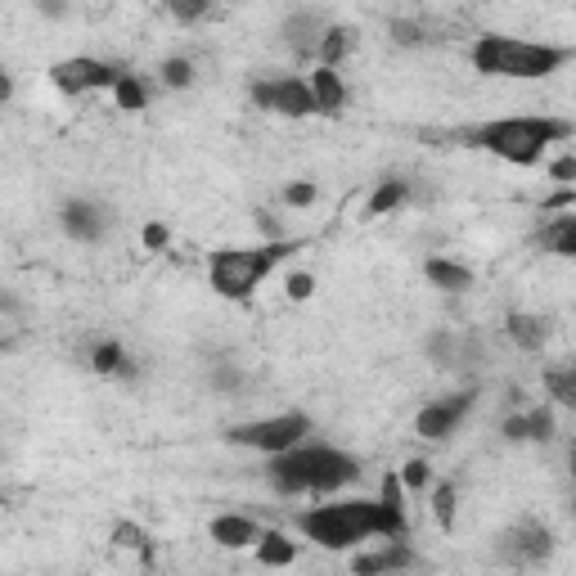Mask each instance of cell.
I'll return each instance as SVG.
<instances>
[{"mask_svg": "<svg viewBox=\"0 0 576 576\" xmlns=\"http://www.w3.org/2000/svg\"><path fill=\"white\" fill-rule=\"evenodd\" d=\"M315 198H320V189H315L311 180H293V185L284 189V203H288V207H311Z\"/></svg>", "mask_w": 576, "mask_h": 576, "instance_id": "e575fe53", "label": "cell"}, {"mask_svg": "<svg viewBox=\"0 0 576 576\" xmlns=\"http://www.w3.org/2000/svg\"><path fill=\"white\" fill-rule=\"evenodd\" d=\"M36 14H41V18H68L72 0H36Z\"/></svg>", "mask_w": 576, "mask_h": 576, "instance_id": "ab89813d", "label": "cell"}, {"mask_svg": "<svg viewBox=\"0 0 576 576\" xmlns=\"http://www.w3.org/2000/svg\"><path fill=\"white\" fill-rule=\"evenodd\" d=\"M252 104L266 108V113H279V117H311L320 113L315 104V90L306 77H261L248 86Z\"/></svg>", "mask_w": 576, "mask_h": 576, "instance_id": "ba28073f", "label": "cell"}, {"mask_svg": "<svg viewBox=\"0 0 576 576\" xmlns=\"http://www.w3.org/2000/svg\"><path fill=\"white\" fill-rule=\"evenodd\" d=\"M554 437H558L554 410H545V405H536V410H527V441H554Z\"/></svg>", "mask_w": 576, "mask_h": 576, "instance_id": "1f68e13d", "label": "cell"}, {"mask_svg": "<svg viewBox=\"0 0 576 576\" xmlns=\"http://www.w3.org/2000/svg\"><path fill=\"white\" fill-rule=\"evenodd\" d=\"M356 477H360L356 455H347L338 446H311V441L279 450L266 464V482L279 495H333L342 486H351Z\"/></svg>", "mask_w": 576, "mask_h": 576, "instance_id": "3957f363", "label": "cell"}, {"mask_svg": "<svg viewBox=\"0 0 576 576\" xmlns=\"http://www.w3.org/2000/svg\"><path fill=\"white\" fill-rule=\"evenodd\" d=\"M423 275H428V284L441 288V293H468V288L477 284L473 270L459 266V261H450V257H428L423 261Z\"/></svg>", "mask_w": 576, "mask_h": 576, "instance_id": "2e32d148", "label": "cell"}, {"mask_svg": "<svg viewBox=\"0 0 576 576\" xmlns=\"http://www.w3.org/2000/svg\"><path fill=\"white\" fill-rule=\"evenodd\" d=\"M558 207H576V189H572V185H563L558 194L545 198V212H558Z\"/></svg>", "mask_w": 576, "mask_h": 576, "instance_id": "60d3db41", "label": "cell"}, {"mask_svg": "<svg viewBox=\"0 0 576 576\" xmlns=\"http://www.w3.org/2000/svg\"><path fill=\"white\" fill-rule=\"evenodd\" d=\"M392 41L405 45V50H419V45H428V27L419 23V18H392Z\"/></svg>", "mask_w": 576, "mask_h": 576, "instance_id": "4dcf8cb0", "label": "cell"}, {"mask_svg": "<svg viewBox=\"0 0 576 576\" xmlns=\"http://www.w3.org/2000/svg\"><path fill=\"white\" fill-rule=\"evenodd\" d=\"M297 248H302L297 239H266V243H252V248H221L207 261V284H212L216 297H225V302H248Z\"/></svg>", "mask_w": 576, "mask_h": 576, "instance_id": "5b68a950", "label": "cell"}, {"mask_svg": "<svg viewBox=\"0 0 576 576\" xmlns=\"http://www.w3.org/2000/svg\"><path fill=\"white\" fill-rule=\"evenodd\" d=\"M549 180H558V185H576V153H563V158L549 162Z\"/></svg>", "mask_w": 576, "mask_h": 576, "instance_id": "d590c367", "label": "cell"}, {"mask_svg": "<svg viewBox=\"0 0 576 576\" xmlns=\"http://www.w3.org/2000/svg\"><path fill=\"white\" fill-rule=\"evenodd\" d=\"M473 68L482 77H504V81H545L554 77L558 68L576 59L572 50L563 45H545V41H522V36H500V32H486L473 41L468 50Z\"/></svg>", "mask_w": 576, "mask_h": 576, "instance_id": "277c9868", "label": "cell"}, {"mask_svg": "<svg viewBox=\"0 0 576 576\" xmlns=\"http://www.w3.org/2000/svg\"><path fill=\"white\" fill-rule=\"evenodd\" d=\"M545 396H554L558 405L576 410V365L572 369H545Z\"/></svg>", "mask_w": 576, "mask_h": 576, "instance_id": "83f0119b", "label": "cell"}, {"mask_svg": "<svg viewBox=\"0 0 576 576\" xmlns=\"http://www.w3.org/2000/svg\"><path fill=\"white\" fill-rule=\"evenodd\" d=\"M500 554L518 567H531V563H545L554 554V531L545 522H518L500 536Z\"/></svg>", "mask_w": 576, "mask_h": 576, "instance_id": "30bf717a", "label": "cell"}, {"mask_svg": "<svg viewBox=\"0 0 576 576\" xmlns=\"http://www.w3.org/2000/svg\"><path fill=\"white\" fill-rule=\"evenodd\" d=\"M567 473H572V482H576V446H572V455H567Z\"/></svg>", "mask_w": 576, "mask_h": 576, "instance_id": "b9f144b4", "label": "cell"}, {"mask_svg": "<svg viewBox=\"0 0 576 576\" xmlns=\"http://www.w3.org/2000/svg\"><path fill=\"white\" fill-rule=\"evenodd\" d=\"M158 77H162V86H167V90H189V86H194V63H189L185 54H171V59H162Z\"/></svg>", "mask_w": 576, "mask_h": 576, "instance_id": "f1b7e54d", "label": "cell"}, {"mask_svg": "<svg viewBox=\"0 0 576 576\" xmlns=\"http://www.w3.org/2000/svg\"><path fill=\"white\" fill-rule=\"evenodd\" d=\"M401 482H405V491H428V486H432V464H428V459H405Z\"/></svg>", "mask_w": 576, "mask_h": 576, "instance_id": "d6a6232c", "label": "cell"}, {"mask_svg": "<svg viewBox=\"0 0 576 576\" xmlns=\"http://www.w3.org/2000/svg\"><path fill=\"white\" fill-rule=\"evenodd\" d=\"M162 9H167L180 27H198V23H207V18L221 14L216 0H162Z\"/></svg>", "mask_w": 576, "mask_h": 576, "instance_id": "603a6c76", "label": "cell"}, {"mask_svg": "<svg viewBox=\"0 0 576 576\" xmlns=\"http://www.w3.org/2000/svg\"><path fill=\"white\" fill-rule=\"evenodd\" d=\"M419 554L410 549V540H387L374 554H356L351 558V572L356 576H378V572H401V567H414Z\"/></svg>", "mask_w": 576, "mask_h": 576, "instance_id": "4fadbf2b", "label": "cell"}, {"mask_svg": "<svg viewBox=\"0 0 576 576\" xmlns=\"http://www.w3.org/2000/svg\"><path fill=\"white\" fill-rule=\"evenodd\" d=\"M297 531L315 540L320 549H351L360 540H410V518L405 504L387 500H338V504H315L297 513Z\"/></svg>", "mask_w": 576, "mask_h": 576, "instance_id": "6da1fadb", "label": "cell"}, {"mask_svg": "<svg viewBox=\"0 0 576 576\" xmlns=\"http://www.w3.org/2000/svg\"><path fill=\"white\" fill-rule=\"evenodd\" d=\"M351 41H356V32L342 23H329L320 36V50H315V63H324V68H342V59L351 54Z\"/></svg>", "mask_w": 576, "mask_h": 576, "instance_id": "44dd1931", "label": "cell"}, {"mask_svg": "<svg viewBox=\"0 0 576 576\" xmlns=\"http://www.w3.org/2000/svg\"><path fill=\"white\" fill-rule=\"evenodd\" d=\"M405 203H410V180H405V176H383L374 185V194H369L365 216H387V212H396V207H405Z\"/></svg>", "mask_w": 576, "mask_h": 576, "instance_id": "ffe728a7", "label": "cell"}, {"mask_svg": "<svg viewBox=\"0 0 576 576\" xmlns=\"http://www.w3.org/2000/svg\"><path fill=\"white\" fill-rule=\"evenodd\" d=\"M455 509H459L455 482H437V486H432V518H437L441 531H455Z\"/></svg>", "mask_w": 576, "mask_h": 576, "instance_id": "4316f807", "label": "cell"}, {"mask_svg": "<svg viewBox=\"0 0 576 576\" xmlns=\"http://www.w3.org/2000/svg\"><path fill=\"white\" fill-rule=\"evenodd\" d=\"M126 77L122 63H104V59H90V54H72V59H59L50 68V81L54 90H63L68 99H81V95H95V90H108Z\"/></svg>", "mask_w": 576, "mask_h": 576, "instance_id": "52a82bcc", "label": "cell"}, {"mask_svg": "<svg viewBox=\"0 0 576 576\" xmlns=\"http://www.w3.org/2000/svg\"><path fill=\"white\" fill-rule=\"evenodd\" d=\"M504 333H509V342L518 351H540L549 342V324L540 320V315H531V311L504 315Z\"/></svg>", "mask_w": 576, "mask_h": 576, "instance_id": "ac0fdd59", "label": "cell"}, {"mask_svg": "<svg viewBox=\"0 0 576 576\" xmlns=\"http://www.w3.org/2000/svg\"><path fill=\"white\" fill-rule=\"evenodd\" d=\"M572 135H576V122H567V117L518 113V117H491V122L464 126V131H455V140L468 144V149L491 153V158H504L509 167H536L549 144H563Z\"/></svg>", "mask_w": 576, "mask_h": 576, "instance_id": "7a4b0ae2", "label": "cell"}, {"mask_svg": "<svg viewBox=\"0 0 576 576\" xmlns=\"http://www.w3.org/2000/svg\"><path fill=\"white\" fill-rule=\"evenodd\" d=\"M477 405V387H464V392H450V396H437V401H428L419 410V419H414V432H419L423 441H446L450 432L459 428V423L473 414Z\"/></svg>", "mask_w": 576, "mask_h": 576, "instance_id": "9c48e42d", "label": "cell"}, {"mask_svg": "<svg viewBox=\"0 0 576 576\" xmlns=\"http://www.w3.org/2000/svg\"><path fill=\"white\" fill-rule=\"evenodd\" d=\"M536 243L545 252H554V257H576V207L567 216H554V221L540 225Z\"/></svg>", "mask_w": 576, "mask_h": 576, "instance_id": "d6986e66", "label": "cell"}, {"mask_svg": "<svg viewBox=\"0 0 576 576\" xmlns=\"http://www.w3.org/2000/svg\"><path fill=\"white\" fill-rule=\"evenodd\" d=\"M284 293H288V302H306V297L315 293V275H311V270H288Z\"/></svg>", "mask_w": 576, "mask_h": 576, "instance_id": "836d02e7", "label": "cell"}, {"mask_svg": "<svg viewBox=\"0 0 576 576\" xmlns=\"http://www.w3.org/2000/svg\"><path fill=\"white\" fill-rule=\"evenodd\" d=\"M207 383H212V392H221V396H234L243 387V369L234 365V360H216L212 365V374H207Z\"/></svg>", "mask_w": 576, "mask_h": 576, "instance_id": "f546056e", "label": "cell"}, {"mask_svg": "<svg viewBox=\"0 0 576 576\" xmlns=\"http://www.w3.org/2000/svg\"><path fill=\"white\" fill-rule=\"evenodd\" d=\"M423 351H428L432 365L455 369V360H459V333L455 329H432L428 342H423Z\"/></svg>", "mask_w": 576, "mask_h": 576, "instance_id": "484cf974", "label": "cell"}, {"mask_svg": "<svg viewBox=\"0 0 576 576\" xmlns=\"http://www.w3.org/2000/svg\"><path fill=\"white\" fill-rule=\"evenodd\" d=\"M90 369H95L99 378H122V383H135V378H140V365L126 356V347L117 338H104L90 347Z\"/></svg>", "mask_w": 576, "mask_h": 576, "instance_id": "5bb4252c", "label": "cell"}, {"mask_svg": "<svg viewBox=\"0 0 576 576\" xmlns=\"http://www.w3.org/2000/svg\"><path fill=\"white\" fill-rule=\"evenodd\" d=\"M257 563L261 567H293L297 563V540H288L284 531H261Z\"/></svg>", "mask_w": 576, "mask_h": 576, "instance_id": "7402d4cb", "label": "cell"}, {"mask_svg": "<svg viewBox=\"0 0 576 576\" xmlns=\"http://www.w3.org/2000/svg\"><path fill=\"white\" fill-rule=\"evenodd\" d=\"M504 441H527V414H509V419L500 423Z\"/></svg>", "mask_w": 576, "mask_h": 576, "instance_id": "f35d334b", "label": "cell"}, {"mask_svg": "<svg viewBox=\"0 0 576 576\" xmlns=\"http://www.w3.org/2000/svg\"><path fill=\"white\" fill-rule=\"evenodd\" d=\"M311 414L302 410H284V414H270V419H252V423H234L225 432L230 446H248V450H261V455H279V450H293L311 437Z\"/></svg>", "mask_w": 576, "mask_h": 576, "instance_id": "8992f818", "label": "cell"}, {"mask_svg": "<svg viewBox=\"0 0 576 576\" xmlns=\"http://www.w3.org/2000/svg\"><path fill=\"white\" fill-rule=\"evenodd\" d=\"M311 90H315V104H320L324 117H342V104H347V86H342L338 68H324V63H315L311 77Z\"/></svg>", "mask_w": 576, "mask_h": 576, "instance_id": "e0dca14e", "label": "cell"}, {"mask_svg": "<svg viewBox=\"0 0 576 576\" xmlns=\"http://www.w3.org/2000/svg\"><path fill=\"white\" fill-rule=\"evenodd\" d=\"M252 216H257V230L266 234V239H288V234H284V225H279L275 216L266 212V207H257V212H252Z\"/></svg>", "mask_w": 576, "mask_h": 576, "instance_id": "74e56055", "label": "cell"}, {"mask_svg": "<svg viewBox=\"0 0 576 576\" xmlns=\"http://www.w3.org/2000/svg\"><path fill=\"white\" fill-rule=\"evenodd\" d=\"M140 239H144V248H149V252H167L171 230H167V225H162V221H149V225H144V234H140Z\"/></svg>", "mask_w": 576, "mask_h": 576, "instance_id": "8d00e7d4", "label": "cell"}, {"mask_svg": "<svg viewBox=\"0 0 576 576\" xmlns=\"http://www.w3.org/2000/svg\"><path fill=\"white\" fill-rule=\"evenodd\" d=\"M261 531L266 527H261L257 518H248V513H216L207 536H212L221 549H257Z\"/></svg>", "mask_w": 576, "mask_h": 576, "instance_id": "7c38bea8", "label": "cell"}, {"mask_svg": "<svg viewBox=\"0 0 576 576\" xmlns=\"http://www.w3.org/2000/svg\"><path fill=\"white\" fill-rule=\"evenodd\" d=\"M59 225L68 239L77 243H99L108 230V212L99 203H90V198H68V203L59 207Z\"/></svg>", "mask_w": 576, "mask_h": 576, "instance_id": "8fae6325", "label": "cell"}, {"mask_svg": "<svg viewBox=\"0 0 576 576\" xmlns=\"http://www.w3.org/2000/svg\"><path fill=\"white\" fill-rule=\"evenodd\" d=\"M108 540H113V545H122V549H135V554H140L144 563L153 558L149 531H144L140 522H131V518H117V522H113V531H108Z\"/></svg>", "mask_w": 576, "mask_h": 576, "instance_id": "d4e9b609", "label": "cell"}, {"mask_svg": "<svg viewBox=\"0 0 576 576\" xmlns=\"http://www.w3.org/2000/svg\"><path fill=\"white\" fill-rule=\"evenodd\" d=\"M572 518H576V500H572Z\"/></svg>", "mask_w": 576, "mask_h": 576, "instance_id": "7bdbcfd3", "label": "cell"}, {"mask_svg": "<svg viewBox=\"0 0 576 576\" xmlns=\"http://www.w3.org/2000/svg\"><path fill=\"white\" fill-rule=\"evenodd\" d=\"M149 95L153 90L144 86V77H135V72H126V77L113 86V104L122 108V113H144V108H149Z\"/></svg>", "mask_w": 576, "mask_h": 576, "instance_id": "cb8c5ba5", "label": "cell"}, {"mask_svg": "<svg viewBox=\"0 0 576 576\" xmlns=\"http://www.w3.org/2000/svg\"><path fill=\"white\" fill-rule=\"evenodd\" d=\"M324 27H329V23H324L320 14H311V9H297V14L284 18V45L293 54H315V50H320Z\"/></svg>", "mask_w": 576, "mask_h": 576, "instance_id": "9a60e30c", "label": "cell"}]
</instances>
